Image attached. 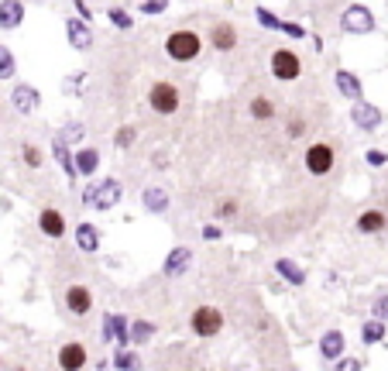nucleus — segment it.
Returning <instances> with one entry per match:
<instances>
[{
    "label": "nucleus",
    "instance_id": "nucleus-1",
    "mask_svg": "<svg viewBox=\"0 0 388 371\" xmlns=\"http://www.w3.org/2000/svg\"><path fill=\"white\" fill-rule=\"evenodd\" d=\"M199 52H203V38L196 35L193 28H179V31H172L165 38V56L172 62H193L199 59Z\"/></svg>",
    "mask_w": 388,
    "mask_h": 371
},
{
    "label": "nucleus",
    "instance_id": "nucleus-2",
    "mask_svg": "<svg viewBox=\"0 0 388 371\" xmlns=\"http://www.w3.org/2000/svg\"><path fill=\"white\" fill-rule=\"evenodd\" d=\"M148 107L162 114V117H172L175 110L182 107V93H179V86L169 83V79H158L152 83V90H148Z\"/></svg>",
    "mask_w": 388,
    "mask_h": 371
},
{
    "label": "nucleus",
    "instance_id": "nucleus-3",
    "mask_svg": "<svg viewBox=\"0 0 388 371\" xmlns=\"http://www.w3.org/2000/svg\"><path fill=\"white\" fill-rule=\"evenodd\" d=\"M189 330L196 337H203V340H210V337H216V333L224 330V313L216 310V306H199L189 316Z\"/></svg>",
    "mask_w": 388,
    "mask_h": 371
},
{
    "label": "nucleus",
    "instance_id": "nucleus-4",
    "mask_svg": "<svg viewBox=\"0 0 388 371\" xmlns=\"http://www.w3.org/2000/svg\"><path fill=\"white\" fill-rule=\"evenodd\" d=\"M268 66H272V76L278 79V83H292V79L303 76V59H299L292 48H275Z\"/></svg>",
    "mask_w": 388,
    "mask_h": 371
},
{
    "label": "nucleus",
    "instance_id": "nucleus-5",
    "mask_svg": "<svg viewBox=\"0 0 388 371\" xmlns=\"http://www.w3.org/2000/svg\"><path fill=\"white\" fill-rule=\"evenodd\" d=\"M333 162H337V155H333V148L327 145V141L310 145V148H306V155H303V165H306V172H310V176H330Z\"/></svg>",
    "mask_w": 388,
    "mask_h": 371
},
{
    "label": "nucleus",
    "instance_id": "nucleus-6",
    "mask_svg": "<svg viewBox=\"0 0 388 371\" xmlns=\"http://www.w3.org/2000/svg\"><path fill=\"white\" fill-rule=\"evenodd\" d=\"M340 28L347 35H371L374 31V14H371L365 4H350L347 11L340 14Z\"/></svg>",
    "mask_w": 388,
    "mask_h": 371
},
{
    "label": "nucleus",
    "instance_id": "nucleus-7",
    "mask_svg": "<svg viewBox=\"0 0 388 371\" xmlns=\"http://www.w3.org/2000/svg\"><path fill=\"white\" fill-rule=\"evenodd\" d=\"M350 120L361 127V131H374V127H382V107H374V103H365V100H354V107H350Z\"/></svg>",
    "mask_w": 388,
    "mask_h": 371
},
{
    "label": "nucleus",
    "instance_id": "nucleus-8",
    "mask_svg": "<svg viewBox=\"0 0 388 371\" xmlns=\"http://www.w3.org/2000/svg\"><path fill=\"white\" fill-rule=\"evenodd\" d=\"M120 196H124V186L117 182V179H103L100 186H93V203L90 207H97V210H110L120 203Z\"/></svg>",
    "mask_w": 388,
    "mask_h": 371
},
{
    "label": "nucleus",
    "instance_id": "nucleus-9",
    "mask_svg": "<svg viewBox=\"0 0 388 371\" xmlns=\"http://www.w3.org/2000/svg\"><path fill=\"white\" fill-rule=\"evenodd\" d=\"M65 31H69V45H73L76 52H90V48H93V28H90V21L69 18L65 21Z\"/></svg>",
    "mask_w": 388,
    "mask_h": 371
},
{
    "label": "nucleus",
    "instance_id": "nucleus-10",
    "mask_svg": "<svg viewBox=\"0 0 388 371\" xmlns=\"http://www.w3.org/2000/svg\"><path fill=\"white\" fill-rule=\"evenodd\" d=\"M103 340H117V348H124L131 340V323L120 313H107L103 316Z\"/></svg>",
    "mask_w": 388,
    "mask_h": 371
},
{
    "label": "nucleus",
    "instance_id": "nucleus-11",
    "mask_svg": "<svg viewBox=\"0 0 388 371\" xmlns=\"http://www.w3.org/2000/svg\"><path fill=\"white\" fill-rule=\"evenodd\" d=\"M38 231L48 237V241H62V237H65V216H62V210L45 207L38 214Z\"/></svg>",
    "mask_w": 388,
    "mask_h": 371
},
{
    "label": "nucleus",
    "instance_id": "nucleus-12",
    "mask_svg": "<svg viewBox=\"0 0 388 371\" xmlns=\"http://www.w3.org/2000/svg\"><path fill=\"white\" fill-rule=\"evenodd\" d=\"M11 103H14L18 114H35V110L41 107V93L35 90V86H28V83H18L14 93H11Z\"/></svg>",
    "mask_w": 388,
    "mask_h": 371
},
{
    "label": "nucleus",
    "instance_id": "nucleus-13",
    "mask_svg": "<svg viewBox=\"0 0 388 371\" xmlns=\"http://www.w3.org/2000/svg\"><path fill=\"white\" fill-rule=\"evenodd\" d=\"M193 265V248H186V244H179L172 251L165 254V265H162V272L169 275V278H179V275L186 272Z\"/></svg>",
    "mask_w": 388,
    "mask_h": 371
},
{
    "label": "nucleus",
    "instance_id": "nucleus-14",
    "mask_svg": "<svg viewBox=\"0 0 388 371\" xmlns=\"http://www.w3.org/2000/svg\"><path fill=\"white\" fill-rule=\"evenodd\" d=\"M65 306H69L73 316H90V310H93V293L86 286H69L65 289Z\"/></svg>",
    "mask_w": 388,
    "mask_h": 371
},
{
    "label": "nucleus",
    "instance_id": "nucleus-15",
    "mask_svg": "<svg viewBox=\"0 0 388 371\" xmlns=\"http://www.w3.org/2000/svg\"><path fill=\"white\" fill-rule=\"evenodd\" d=\"M58 368H65V371L86 368V348H83L79 340H69V344H62V348H58Z\"/></svg>",
    "mask_w": 388,
    "mask_h": 371
},
{
    "label": "nucleus",
    "instance_id": "nucleus-16",
    "mask_svg": "<svg viewBox=\"0 0 388 371\" xmlns=\"http://www.w3.org/2000/svg\"><path fill=\"white\" fill-rule=\"evenodd\" d=\"M210 41H214L216 52H234L237 48V28L227 24V21H220V24L210 28Z\"/></svg>",
    "mask_w": 388,
    "mask_h": 371
},
{
    "label": "nucleus",
    "instance_id": "nucleus-17",
    "mask_svg": "<svg viewBox=\"0 0 388 371\" xmlns=\"http://www.w3.org/2000/svg\"><path fill=\"white\" fill-rule=\"evenodd\" d=\"M24 24V4L21 0H0V28L14 31Z\"/></svg>",
    "mask_w": 388,
    "mask_h": 371
},
{
    "label": "nucleus",
    "instance_id": "nucleus-18",
    "mask_svg": "<svg viewBox=\"0 0 388 371\" xmlns=\"http://www.w3.org/2000/svg\"><path fill=\"white\" fill-rule=\"evenodd\" d=\"M333 83H337V90H340L347 100H365V86H361V79L354 76V73H347V69H337Z\"/></svg>",
    "mask_w": 388,
    "mask_h": 371
},
{
    "label": "nucleus",
    "instance_id": "nucleus-19",
    "mask_svg": "<svg viewBox=\"0 0 388 371\" xmlns=\"http://www.w3.org/2000/svg\"><path fill=\"white\" fill-rule=\"evenodd\" d=\"M340 354H344V333L327 330L320 337V357H323V361H340Z\"/></svg>",
    "mask_w": 388,
    "mask_h": 371
},
{
    "label": "nucleus",
    "instance_id": "nucleus-20",
    "mask_svg": "<svg viewBox=\"0 0 388 371\" xmlns=\"http://www.w3.org/2000/svg\"><path fill=\"white\" fill-rule=\"evenodd\" d=\"M388 224L385 210H365V214L357 216V234H382Z\"/></svg>",
    "mask_w": 388,
    "mask_h": 371
},
{
    "label": "nucleus",
    "instance_id": "nucleus-21",
    "mask_svg": "<svg viewBox=\"0 0 388 371\" xmlns=\"http://www.w3.org/2000/svg\"><path fill=\"white\" fill-rule=\"evenodd\" d=\"M275 272L282 275L289 286H306V272H303V265L292 261V258H275Z\"/></svg>",
    "mask_w": 388,
    "mask_h": 371
},
{
    "label": "nucleus",
    "instance_id": "nucleus-22",
    "mask_svg": "<svg viewBox=\"0 0 388 371\" xmlns=\"http://www.w3.org/2000/svg\"><path fill=\"white\" fill-rule=\"evenodd\" d=\"M52 155H56V162L62 165V172H65L69 179L79 176V172H76V155H69V141H65L62 135H58L56 145H52Z\"/></svg>",
    "mask_w": 388,
    "mask_h": 371
},
{
    "label": "nucleus",
    "instance_id": "nucleus-23",
    "mask_svg": "<svg viewBox=\"0 0 388 371\" xmlns=\"http://www.w3.org/2000/svg\"><path fill=\"white\" fill-rule=\"evenodd\" d=\"M76 248L86 254H97L100 251V231L93 224H79L76 227Z\"/></svg>",
    "mask_w": 388,
    "mask_h": 371
},
{
    "label": "nucleus",
    "instance_id": "nucleus-24",
    "mask_svg": "<svg viewBox=\"0 0 388 371\" xmlns=\"http://www.w3.org/2000/svg\"><path fill=\"white\" fill-rule=\"evenodd\" d=\"M145 210L148 214H165L169 210V193L162 186H148L145 189Z\"/></svg>",
    "mask_w": 388,
    "mask_h": 371
},
{
    "label": "nucleus",
    "instance_id": "nucleus-25",
    "mask_svg": "<svg viewBox=\"0 0 388 371\" xmlns=\"http://www.w3.org/2000/svg\"><path fill=\"white\" fill-rule=\"evenodd\" d=\"M100 169V152L97 148H79L76 152V172L79 176H93Z\"/></svg>",
    "mask_w": 388,
    "mask_h": 371
},
{
    "label": "nucleus",
    "instance_id": "nucleus-26",
    "mask_svg": "<svg viewBox=\"0 0 388 371\" xmlns=\"http://www.w3.org/2000/svg\"><path fill=\"white\" fill-rule=\"evenodd\" d=\"M385 333H388V323H385V320L371 316L368 323L361 327V340H365V344H382V340H385Z\"/></svg>",
    "mask_w": 388,
    "mask_h": 371
},
{
    "label": "nucleus",
    "instance_id": "nucleus-27",
    "mask_svg": "<svg viewBox=\"0 0 388 371\" xmlns=\"http://www.w3.org/2000/svg\"><path fill=\"white\" fill-rule=\"evenodd\" d=\"M248 114H251L254 120H272L275 117V103L268 97H254L251 103H248Z\"/></svg>",
    "mask_w": 388,
    "mask_h": 371
},
{
    "label": "nucleus",
    "instance_id": "nucleus-28",
    "mask_svg": "<svg viewBox=\"0 0 388 371\" xmlns=\"http://www.w3.org/2000/svg\"><path fill=\"white\" fill-rule=\"evenodd\" d=\"M152 337H155V323H152V320H135V323H131V340H135L137 348L148 344Z\"/></svg>",
    "mask_w": 388,
    "mask_h": 371
},
{
    "label": "nucleus",
    "instance_id": "nucleus-29",
    "mask_svg": "<svg viewBox=\"0 0 388 371\" xmlns=\"http://www.w3.org/2000/svg\"><path fill=\"white\" fill-rule=\"evenodd\" d=\"M114 368H141V354L127 351V348H117V354H114Z\"/></svg>",
    "mask_w": 388,
    "mask_h": 371
},
{
    "label": "nucleus",
    "instance_id": "nucleus-30",
    "mask_svg": "<svg viewBox=\"0 0 388 371\" xmlns=\"http://www.w3.org/2000/svg\"><path fill=\"white\" fill-rule=\"evenodd\" d=\"M107 18H110V24H114L117 31H127L135 21H131V14L124 11V7H107Z\"/></svg>",
    "mask_w": 388,
    "mask_h": 371
},
{
    "label": "nucleus",
    "instance_id": "nucleus-31",
    "mask_svg": "<svg viewBox=\"0 0 388 371\" xmlns=\"http://www.w3.org/2000/svg\"><path fill=\"white\" fill-rule=\"evenodd\" d=\"M14 69H18L14 52H11L7 45H0V79H11V76H14Z\"/></svg>",
    "mask_w": 388,
    "mask_h": 371
},
{
    "label": "nucleus",
    "instance_id": "nucleus-32",
    "mask_svg": "<svg viewBox=\"0 0 388 371\" xmlns=\"http://www.w3.org/2000/svg\"><path fill=\"white\" fill-rule=\"evenodd\" d=\"M254 18H258L261 28H268V31H278V28H282V18H275L268 7H254Z\"/></svg>",
    "mask_w": 388,
    "mask_h": 371
},
{
    "label": "nucleus",
    "instance_id": "nucleus-33",
    "mask_svg": "<svg viewBox=\"0 0 388 371\" xmlns=\"http://www.w3.org/2000/svg\"><path fill=\"white\" fill-rule=\"evenodd\" d=\"M21 158H24V165H28V169H41V162H45L38 145H24V148H21Z\"/></svg>",
    "mask_w": 388,
    "mask_h": 371
},
{
    "label": "nucleus",
    "instance_id": "nucleus-34",
    "mask_svg": "<svg viewBox=\"0 0 388 371\" xmlns=\"http://www.w3.org/2000/svg\"><path fill=\"white\" fill-rule=\"evenodd\" d=\"M169 7V0H141L137 4V14H162Z\"/></svg>",
    "mask_w": 388,
    "mask_h": 371
},
{
    "label": "nucleus",
    "instance_id": "nucleus-35",
    "mask_svg": "<svg viewBox=\"0 0 388 371\" xmlns=\"http://www.w3.org/2000/svg\"><path fill=\"white\" fill-rule=\"evenodd\" d=\"M365 162H368L371 169H382V165H388V155L378 152V148H368V152H365Z\"/></svg>",
    "mask_w": 388,
    "mask_h": 371
},
{
    "label": "nucleus",
    "instance_id": "nucleus-36",
    "mask_svg": "<svg viewBox=\"0 0 388 371\" xmlns=\"http://www.w3.org/2000/svg\"><path fill=\"white\" fill-rule=\"evenodd\" d=\"M278 31H285L289 38H306V28L303 24H295V21H282V28Z\"/></svg>",
    "mask_w": 388,
    "mask_h": 371
},
{
    "label": "nucleus",
    "instance_id": "nucleus-37",
    "mask_svg": "<svg viewBox=\"0 0 388 371\" xmlns=\"http://www.w3.org/2000/svg\"><path fill=\"white\" fill-rule=\"evenodd\" d=\"M117 148H127V145H131V141H135V127H131V124H124V127H120V131H117Z\"/></svg>",
    "mask_w": 388,
    "mask_h": 371
},
{
    "label": "nucleus",
    "instance_id": "nucleus-38",
    "mask_svg": "<svg viewBox=\"0 0 388 371\" xmlns=\"http://www.w3.org/2000/svg\"><path fill=\"white\" fill-rule=\"evenodd\" d=\"M371 313H374L378 320H385V323H388V296H378V299L371 303Z\"/></svg>",
    "mask_w": 388,
    "mask_h": 371
},
{
    "label": "nucleus",
    "instance_id": "nucleus-39",
    "mask_svg": "<svg viewBox=\"0 0 388 371\" xmlns=\"http://www.w3.org/2000/svg\"><path fill=\"white\" fill-rule=\"evenodd\" d=\"M237 210H241L237 199H224V203L216 207V216H227V220H231V216H237Z\"/></svg>",
    "mask_w": 388,
    "mask_h": 371
},
{
    "label": "nucleus",
    "instance_id": "nucleus-40",
    "mask_svg": "<svg viewBox=\"0 0 388 371\" xmlns=\"http://www.w3.org/2000/svg\"><path fill=\"white\" fill-rule=\"evenodd\" d=\"M303 131H306V120H303V117H289V124H285V135H289V137H299Z\"/></svg>",
    "mask_w": 388,
    "mask_h": 371
},
{
    "label": "nucleus",
    "instance_id": "nucleus-41",
    "mask_svg": "<svg viewBox=\"0 0 388 371\" xmlns=\"http://www.w3.org/2000/svg\"><path fill=\"white\" fill-rule=\"evenodd\" d=\"M337 368H340V371H361V368H365V361H354V357H347V361H337Z\"/></svg>",
    "mask_w": 388,
    "mask_h": 371
},
{
    "label": "nucleus",
    "instance_id": "nucleus-42",
    "mask_svg": "<svg viewBox=\"0 0 388 371\" xmlns=\"http://www.w3.org/2000/svg\"><path fill=\"white\" fill-rule=\"evenodd\" d=\"M62 137H65V141H79V137H83V127H79V124H69V127L62 131Z\"/></svg>",
    "mask_w": 388,
    "mask_h": 371
},
{
    "label": "nucleus",
    "instance_id": "nucleus-43",
    "mask_svg": "<svg viewBox=\"0 0 388 371\" xmlns=\"http://www.w3.org/2000/svg\"><path fill=\"white\" fill-rule=\"evenodd\" d=\"M76 14H79L83 21H93V11H90V7H86L83 0H76Z\"/></svg>",
    "mask_w": 388,
    "mask_h": 371
},
{
    "label": "nucleus",
    "instance_id": "nucleus-44",
    "mask_svg": "<svg viewBox=\"0 0 388 371\" xmlns=\"http://www.w3.org/2000/svg\"><path fill=\"white\" fill-rule=\"evenodd\" d=\"M216 237H220V227L206 224V227H203V241H216Z\"/></svg>",
    "mask_w": 388,
    "mask_h": 371
}]
</instances>
